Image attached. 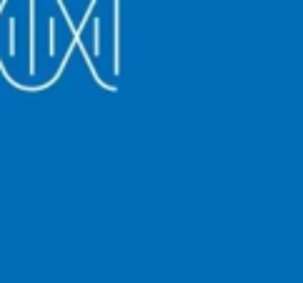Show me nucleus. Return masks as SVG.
Here are the masks:
<instances>
[{
	"label": "nucleus",
	"instance_id": "obj_1",
	"mask_svg": "<svg viewBox=\"0 0 303 283\" xmlns=\"http://www.w3.org/2000/svg\"><path fill=\"white\" fill-rule=\"evenodd\" d=\"M31 73H35V3H31Z\"/></svg>",
	"mask_w": 303,
	"mask_h": 283
},
{
	"label": "nucleus",
	"instance_id": "obj_2",
	"mask_svg": "<svg viewBox=\"0 0 303 283\" xmlns=\"http://www.w3.org/2000/svg\"><path fill=\"white\" fill-rule=\"evenodd\" d=\"M93 48H95V56L100 53V20L95 18V23H93Z\"/></svg>",
	"mask_w": 303,
	"mask_h": 283
},
{
	"label": "nucleus",
	"instance_id": "obj_3",
	"mask_svg": "<svg viewBox=\"0 0 303 283\" xmlns=\"http://www.w3.org/2000/svg\"><path fill=\"white\" fill-rule=\"evenodd\" d=\"M10 56H15V20H10Z\"/></svg>",
	"mask_w": 303,
	"mask_h": 283
},
{
	"label": "nucleus",
	"instance_id": "obj_4",
	"mask_svg": "<svg viewBox=\"0 0 303 283\" xmlns=\"http://www.w3.org/2000/svg\"><path fill=\"white\" fill-rule=\"evenodd\" d=\"M50 56H56V20H50Z\"/></svg>",
	"mask_w": 303,
	"mask_h": 283
}]
</instances>
